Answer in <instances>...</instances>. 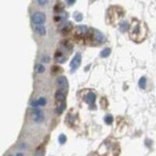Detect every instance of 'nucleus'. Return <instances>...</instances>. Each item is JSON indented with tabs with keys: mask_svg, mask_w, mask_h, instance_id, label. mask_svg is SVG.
<instances>
[{
	"mask_svg": "<svg viewBox=\"0 0 156 156\" xmlns=\"http://www.w3.org/2000/svg\"><path fill=\"white\" fill-rule=\"evenodd\" d=\"M147 28L145 22L138 20H133L129 28V37L130 39L137 43H140L147 38Z\"/></svg>",
	"mask_w": 156,
	"mask_h": 156,
	"instance_id": "1",
	"label": "nucleus"
},
{
	"mask_svg": "<svg viewBox=\"0 0 156 156\" xmlns=\"http://www.w3.org/2000/svg\"><path fill=\"white\" fill-rule=\"evenodd\" d=\"M124 16V10L119 6H112L107 11V20L113 25H116Z\"/></svg>",
	"mask_w": 156,
	"mask_h": 156,
	"instance_id": "2",
	"label": "nucleus"
},
{
	"mask_svg": "<svg viewBox=\"0 0 156 156\" xmlns=\"http://www.w3.org/2000/svg\"><path fill=\"white\" fill-rule=\"evenodd\" d=\"M55 99H56V104H57V107H56V113L58 115H61L63 112L65 111L66 109V95L65 93L59 90V91L56 92L55 94Z\"/></svg>",
	"mask_w": 156,
	"mask_h": 156,
	"instance_id": "3",
	"label": "nucleus"
},
{
	"mask_svg": "<svg viewBox=\"0 0 156 156\" xmlns=\"http://www.w3.org/2000/svg\"><path fill=\"white\" fill-rule=\"evenodd\" d=\"M81 54L80 53H76L74 57L72 58V62H70V72H75L77 68L80 67V65H81Z\"/></svg>",
	"mask_w": 156,
	"mask_h": 156,
	"instance_id": "4",
	"label": "nucleus"
},
{
	"mask_svg": "<svg viewBox=\"0 0 156 156\" xmlns=\"http://www.w3.org/2000/svg\"><path fill=\"white\" fill-rule=\"evenodd\" d=\"M45 14L42 12H37L32 16V21L37 25H42L45 21Z\"/></svg>",
	"mask_w": 156,
	"mask_h": 156,
	"instance_id": "5",
	"label": "nucleus"
},
{
	"mask_svg": "<svg viewBox=\"0 0 156 156\" xmlns=\"http://www.w3.org/2000/svg\"><path fill=\"white\" fill-rule=\"evenodd\" d=\"M91 37L93 38V40H94L95 42H97V43H103L104 41H105V37H104L102 33L95 29H92Z\"/></svg>",
	"mask_w": 156,
	"mask_h": 156,
	"instance_id": "6",
	"label": "nucleus"
},
{
	"mask_svg": "<svg viewBox=\"0 0 156 156\" xmlns=\"http://www.w3.org/2000/svg\"><path fill=\"white\" fill-rule=\"evenodd\" d=\"M83 99H84L85 102H87L89 105H94L95 102V99H97V95H95V93L90 92L87 95H84Z\"/></svg>",
	"mask_w": 156,
	"mask_h": 156,
	"instance_id": "7",
	"label": "nucleus"
},
{
	"mask_svg": "<svg viewBox=\"0 0 156 156\" xmlns=\"http://www.w3.org/2000/svg\"><path fill=\"white\" fill-rule=\"evenodd\" d=\"M56 81L61 91H66L68 89V79L65 76H59Z\"/></svg>",
	"mask_w": 156,
	"mask_h": 156,
	"instance_id": "8",
	"label": "nucleus"
},
{
	"mask_svg": "<svg viewBox=\"0 0 156 156\" xmlns=\"http://www.w3.org/2000/svg\"><path fill=\"white\" fill-rule=\"evenodd\" d=\"M88 33H89V28L85 25H79L76 27V29H75V34L80 37L85 36V35H87Z\"/></svg>",
	"mask_w": 156,
	"mask_h": 156,
	"instance_id": "9",
	"label": "nucleus"
},
{
	"mask_svg": "<svg viewBox=\"0 0 156 156\" xmlns=\"http://www.w3.org/2000/svg\"><path fill=\"white\" fill-rule=\"evenodd\" d=\"M33 120L36 122H42L45 120V117L42 114V111L40 110H34L33 111Z\"/></svg>",
	"mask_w": 156,
	"mask_h": 156,
	"instance_id": "10",
	"label": "nucleus"
},
{
	"mask_svg": "<svg viewBox=\"0 0 156 156\" xmlns=\"http://www.w3.org/2000/svg\"><path fill=\"white\" fill-rule=\"evenodd\" d=\"M46 104V99L45 97H40L37 100H34L31 102V105L33 107H38V106H45Z\"/></svg>",
	"mask_w": 156,
	"mask_h": 156,
	"instance_id": "11",
	"label": "nucleus"
},
{
	"mask_svg": "<svg viewBox=\"0 0 156 156\" xmlns=\"http://www.w3.org/2000/svg\"><path fill=\"white\" fill-rule=\"evenodd\" d=\"M72 22H70V21H67L64 25L62 26V28H61V33L62 34H64V35H66V34H68V32L72 30Z\"/></svg>",
	"mask_w": 156,
	"mask_h": 156,
	"instance_id": "12",
	"label": "nucleus"
},
{
	"mask_svg": "<svg viewBox=\"0 0 156 156\" xmlns=\"http://www.w3.org/2000/svg\"><path fill=\"white\" fill-rule=\"evenodd\" d=\"M55 59H56L57 62L60 63V64H63V63L66 62V59H67V58L63 55L61 51H57L55 53Z\"/></svg>",
	"mask_w": 156,
	"mask_h": 156,
	"instance_id": "13",
	"label": "nucleus"
},
{
	"mask_svg": "<svg viewBox=\"0 0 156 156\" xmlns=\"http://www.w3.org/2000/svg\"><path fill=\"white\" fill-rule=\"evenodd\" d=\"M128 27H129V24L126 20H122L120 21V31L122 33H125L128 30Z\"/></svg>",
	"mask_w": 156,
	"mask_h": 156,
	"instance_id": "14",
	"label": "nucleus"
},
{
	"mask_svg": "<svg viewBox=\"0 0 156 156\" xmlns=\"http://www.w3.org/2000/svg\"><path fill=\"white\" fill-rule=\"evenodd\" d=\"M67 18H68V14L63 12L62 14H59V16H54V20H55L56 22H61V21L67 20Z\"/></svg>",
	"mask_w": 156,
	"mask_h": 156,
	"instance_id": "15",
	"label": "nucleus"
},
{
	"mask_svg": "<svg viewBox=\"0 0 156 156\" xmlns=\"http://www.w3.org/2000/svg\"><path fill=\"white\" fill-rule=\"evenodd\" d=\"M63 11H64V5H63L61 2H58V3L54 6V12L56 14H62Z\"/></svg>",
	"mask_w": 156,
	"mask_h": 156,
	"instance_id": "16",
	"label": "nucleus"
},
{
	"mask_svg": "<svg viewBox=\"0 0 156 156\" xmlns=\"http://www.w3.org/2000/svg\"><path fill=\"white\" fill-rule=\"evenodd\" d=\"M139 84V87H140L141 89H146L147 87V78L145 77V76H142L140 78V80L138 82Z\"/></svg>",
	"mask_w": 156,
	"mask_h": 156,
	"instance_id": "17",
	"label": "nucleus"
},
{
	"mask_svg": "<svg viewBox=\"0 0 156 156\" xmlns=\"http://www.w3.org/2000/svg\"><path fill=\"white\" fill-rule=\"evenodd\" d=\"M35 31H36L38 34H40L41 36H43L45 34V28L43 25H37L36 28H35Z\"/></svg>",
	"mask_w": 156,
	"mask_h": 156,
	"instance_id": "18",
	"label": "nucleus"
},
{
	"mask_svg": "<svg viewBox=\"0 0 156 156\" xmlns=\"http://www.w3.org/2000/svg\"><path fill=\"white\" fill-rule=\"evenodd\" d=\"M111 54V48H104L102 51L100 52V57H102V58H106V57H108L109 55Z\"/></svg>",
	"mask_w": 156,
	"mask_h": 156,
	"instance_id": "19",
	"label": "nucleus"
},
{
	"mask_svg": "<svg viewBox=\"0 0 156 156\" xmlns=\"http://www.w3.org/2000/svg\"><path fill=\"white\" fill-rule=\"evenodd\" d=\"M73 18H74V20L79 22V21H82V20H83V15L79 12H74L73 13Z\"/></svg>",
	"mask_w": 156,
	"mask_h": 156,
	"instance_id": "20",
	"label": "nucleus"
},
{
	"mask_svg": "<svg viewBox=\"0 0 156 156\" xmlns=\"http://www.w3.org/2000/svg\"><path fill=\"white\" fill-rule=\"evenodd\" d=\"M35 70H36L38 73H43V72H45V68L43 67V65L38 64V65H36V67H35Z\"/></svg>",
	"mask_w": 156,
	"mask_h": 156,
	"instance_id": "21",
	"label": "nucleus"
},
{
	"mask_svg": "<svg viewBox=\"0 0 156 156\" xmlns=\"http://www.w3.org/2000/svg\"><path fill=\"white\" fill-rule=\"evenodd\" d=\"M113 116H111V115H107L105 118H104V122H105V124H113Z\"/></svg>",
	"mask_w": 156,
	"mask_h": 156,
	"instance_id": "22",
	"label": "nucleus"
},
{
	"mask_svg": "<svg viewBox=\"0 0 156 156\" xmlns=\"http://www.w3.org/2000/svg\"><path fill=\"white\" fill-rule=\"evenodd\" d=\"M64 48L67 49V51L70 52V51L72 50V43H70V42H66L64 43Z\"/></svg>",
	"mask_w": 156,
	"mask_h": 156,
	"instance_id": "23",
	"label": "nucleus"
},
{
	"mask_svg": "<svg viewBox=\"0 0 156 156\" xmlns=\"http://www.w3.org/2000/svg\"><path fill=\"white\" fill-rule=\"evenodd\" d=\"M45 154V149L43 147H39L36 151H35V156H43Z\"/></svg>",
	"mask_w": 156,
	"mask_h": 156,
	"instance_id": "24",
	"label": "nucleus"
},
{
	"mask_svg": "<svg viewBox=\"0 0 156 156\" xmlns=\"http://www.w3.org/2000/svg\"><path fill=\"white\" fill-rule=\"evenodd\" d=\"M58 141L61 145H64L66 143V141H67V137H66V135H64V134H61L58 138Z\"/></svg>",
	"mask_w": 156,
	"mask_h": 156,
	"instance_id": "25",
	"label": "nucleus"
},
{
	"mask_svg": "<svg viewBox=\"0 0 156 156\" xmlns=\"http://www.w3.org/2000/svg\"><path fill=\"white\" fill-rule=\"evenodd\" d=\"M37 2H38V4H41L42 6H43L45 4L47 3V1H46V0H43V1H42V0H38Z\"/></svg>",
	"mask_w": 156,
	"mask_h": 156,
	"instance_id": "26",
	"label": "nucleus"
},
{
	"mask_svg": "<svg viewBox=\"0 0 156 156\" xmlns=\"http://www.w3.org/2000/svg\"><path fill=\"white\" fill-rule=\"evenodd\" d=\"M74 3H75V0H68L67 1V4L70 5V6H72V5L74 4Z\"/></svg>",
	"mask_w": 156,
	"mask_h": 156,
	"instance_id": "27",
	"label": "nucleus"
},
{
	"mask_svg": "<svg viewBox=\"0 0 156 156\" xmlns=\"http://www.w3.org/2000/svg\"><path fill=\"white\" fill-rule=\"evenodd\" d=\"M42 61L45 62V63H48L49 62V57H43Z\"/></svg>",
	"mask_w": 156,
	"mask_h": 156,
	"instance_id": "28",
	"label": "nucleus"
},
{
	"mask_svg": "<svg viewBox=\"0 0 156 156\" xmlns=\"http://www.w3.org/2000/svg\"><path fill=\"white\" fill-rule=\"evenodd\" d=\"M16 156H24L22 153H20V152H18V153H16Z\"/></svg>",
	"mask_w": 156,
	"mask_h": 156,
	"instance_id": "29",
	"label": "nucleus"
},
{
	"mask_svg": "<svg viewBox=\"0 0 156 156\" xmlns=\"http://www.w3.org/2000/svg\"><path fill=\"white\" fill-rule=\"evenodd\" d=\"M10 156H12V155H10Z\"/></svg>",
	"mask_w": 156,
	"mask_h": 156,
	"instance_id": "30",
	"label": "nucleus"
}]
</instances>
